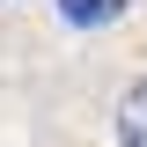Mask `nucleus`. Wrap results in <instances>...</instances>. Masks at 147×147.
<instances>
[{
  "label": "nucleus",
  "mask_w": 147,
  "mask_h": 147,
  "mask_svg": "<svg viewBox=\"0 0 147 147\" xmlns=\"http://www.w3.org/2000/svg\"><path fill=\"white\" fill-rule=\"evenodd\" d=\"M118 147H147V81L125 88V103H118Z\"/></svg>",
  "instance_id": "obj_1"
},
{
  "label": "nucleus",
  "mask_w": 147,
  "mask_h": 147,
  "mask_svg": "<svg viewBox=\"0 0 147 147\" xmlns=\"http://www.w3.org/2000/svg\"><path fill=\"white\" fill-rule=\"evenodd\" d=\"M110 7H125V0H59V15H66V22H81V30L110 22Z\"/></svg>",
  "instance_id": "obj_2"
}]
</instances>
